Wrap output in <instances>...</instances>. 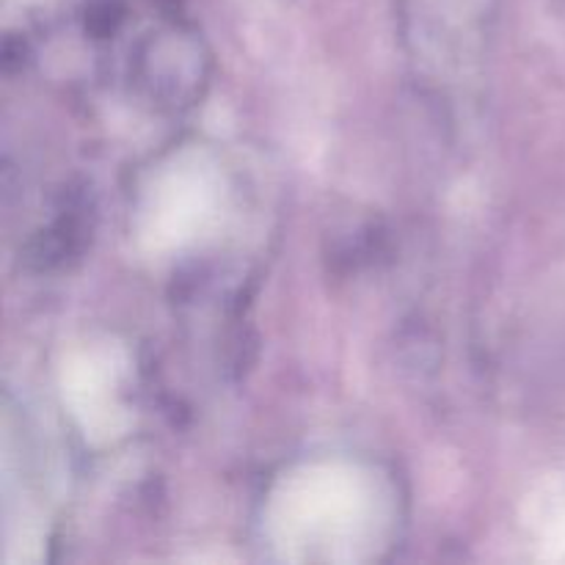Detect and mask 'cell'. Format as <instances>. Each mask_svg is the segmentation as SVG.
Returning <instances> with one entry per match:
<instances>
[{"label":"cell","mask_w":565,"mask_h":565,"mask_svg":"<svg viewBox=\"0 0 565 565\" xmlns=\"http://www.w3.org/2000/svg\"><path fill=\"white\" fill-rule=\"evenodd\" d=\"M121 11L125 9H121L119 0H94V3L88 6V28H92L94 33L114 31L121 20Z\"/></svg>","instance_id":"obj_1"}]
</instances>
